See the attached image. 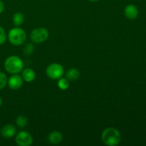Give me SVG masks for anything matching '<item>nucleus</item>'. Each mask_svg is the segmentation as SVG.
Masks as SVG:
<instances>
[{
  "label": "nucleus",
  "mask_w": 146,
  "mask_h": 146,
  "mask_svg": "<svg viewBox=\"0 0 146 146\" xmlns=\"http://www.w3.org/2000/svg\"><path fill=\"white\" fill-rule=\"evenodd\" d=\"M102 142L106 145L115 146L121 143V135L119 131L115 128H107L101 134Z\"/></svg>",
  "instance_id": "f257e3e1"
},
{
  "label": "nucleus",
  "mask_w": 146,
  "mask_h": 146,
  "mask_svg": "<svg viewBox=\"0 0 146 146\" xmlns=\"http://www.w3.org/2000/svg\"><path fill=\"white\" fill-rule=\"evenodd\" d=\"M4 68L6 71L11 74H17L24 68V62L17 56H10L4 61Z\"/></svg>",
  "instance_id": "f03ea898"
},
{
  "label": "nucleus",
  "mask_w": 146,
  "mask_h": 146,
  "mask_svg": "<svg viewBox=\"0 0 146 146\" xmlns=\"http://www.w3.org/2000/svg\"><path fill=\"white\" fill-rule=\"evenodd\" d=\"M7 38L12 45L21 46L27 40V34L25 31L19 27H15L9 30Z\"/></svg>",
  "instance_id": "7ed1b4c3"
},
{
  "label": "nucleus",
  "mask_w": 146,
  "mask_h": 146,
  "mask_svg": "<svg viewBox=\"0 0 146 146\" xmlns=\"http://www.w3.org/2000/svg\"><path fill=\"white\" fill-rule=\"evenodd\" d=\"M64 69L62 66L57 63H54L47 66L46 74L49 78L53 80H58L64 75Z\"/></svg>",
  "instance_id": "20e7f679"
},
{
  "label": "nucleus",
  "mask_w": 146,
  "mask_h": 146,
  "mask_svg": "<svg viewBox=\"0 0 146 146\" xmlns=\"http://www.w3.org/2000/svg\"><path fill=\"white\" fill-rule=\"evenodd\" d=\"M48 31L46 29L39 27L33 30L30 34V38L31 41L35 44H41L46 41L48 38Z\"/></svg>",
  "instance_id": "39448f33"
},
{
  "label": "nucleus",
  "mask_w": 146,
  "mask_h": 146,
  "mask_svg": "<svg viewBox=\"0 0 146 146\" xmlns=\"http://www.w3.org/2000/svg\"><path fill=\"white\" fill-rule=\"evenodd\" d=\"M15 141L19 146H30L33 143V138L29 133L21 131L16 135Z\"/></svg>",
  "instance_id": "423d86ee"
},
{
  "label": "nucleus",
  "mask_w": 146,
  "mask_h": 146,
  "mask_svg": "<svg viewBox=\"0 0 146 146\" xmlns=\"http://www.w3.org/2000/svg\"><path fill=\"white\" fill-rule=\"evenodd\" d=\"M23 78L21 76L17 74H13L8 80H7V85L11 90H18L22 86Z\"/></svg>",
  "instance_id": "0eeeda50"
},
{
  "label": "nucleus",
  "mask_w": 146,
  "mask_h": 146,
  "mask_svg": "<svg viewBox=\"0 0 146 146\" xmlns=\"http://www.w3.org/2000/svg\"><path fill=\"white\" fill-rule=\"evenodd\" d=\"M139 11L134 4H128L124 9V14L125 17L130 20H133L138 17Z\"/></svg>",
  "instance_id": "6e6552de"
},
{
  "label": "nucleus",
  "mask_w": 146,
  "mask_h": 146,
  "mask_svg": "<svg viewBox=\"0 0 146 146\" xmlns=\"http://www.w3.org/2000/svg\"><path fill=\"white\" fill-rule=\"evenodd\" d=\"M17 130L14 125L11 124H7L1 128L0 131L1 135L4 138H11L16 135Z\"/></svg>",
  "instance_id": "1a4fd4ad"
},
{
  "label": "nucleus",
  "mask_w": 146,
  "mask_h": 146,
  "mask_svg": "<svg viewBox=\"0 0 146 146\" xmlns=\"http://www.w3.org/2000/svg\"><path fill=\"white\" fill-rule=\"evenodd\" d=\"M21 72V77L23 80L26 82H32L36 78V73L32 68H27L22 70Z\"/></svg>",
  "instance_id": "9d476101"
},
{
  "label": "nucleus",
  "mask_w": 146,
  "mask_h": 146,
  "mask_svg": "<svg viewBox=\"0 0 146 146\" xmlns=\"http://www.w3.org/2000/svg\"><path fill=\"white\" fill-rule=\"evenodd\" d=\"M63 135L58 131H53L49 133L48 136V141L53 145H58L62 141Z\"/></svg>",
  "instance_id": "9b49d317"
},
{
  "label": "nucleus",
  "mask_w": 146,
  "mask_h": 146,
  "mask_svg": "<svg viewBox=\"0 0 146 146\" xmlns=\"http://www.w3.org/2000/svg\"><path fill=\"white\" fill-rule=\"evenodd\" d=\"M80 77V71L77 68H72L68 70L66 74V78L68 81H76Z\"/></svg>",
  "instance_id": "f8f14e48"
},
{
  "label": "nucleus",
  "mask_w": 146,
  "mask_h": 146,
  "mask_svg": "<svg viewBox=\"0 0 146 146\" xmlns=\"http://www.w3.org/2000/svg\"><path fill=\"white\" fill-rule=\"evenodd\" d=\"M13 23H14V26L16 27H19L21 24L24 23V17L22 13L21 12H17L14 14L12 18Z\"/></svg>",
  "instance_id": "ddd939ff"
},
{
  "label": "nucleus",
  "mask_w": 146,
  "mask_h": 146,
  "mask_svg": "<svg viewBox=\"0 0 146 146\" xmlns=\"http://www.w3.org/2000/svg\"><path fill=\"white\" fill-rule=\"evenodd\" d=\"M28 118L24 115H20L16 119V124L20 128H24L28 125Z\"/></svg>",
  "instance_id": "4468645a"
},
{
  "label": "nucleus",
  "mask_w": 146,
  "mask_h": 146,
  "mask_svg": "<svg viewBox=\"0 0 146 146\" xmlns=\"http://www.w3.org/2000/svg\"><path fill=\"white\" fill-rule=\"evenodd\" d=\"M57 85L58 87L62 91H65L70 86L69 81L66 78H60L59 79H58V83H57Z\"/></svg>",
  "instance_id": "2eb2a0df"
},
{
  "label": "nucleus",
  "mask_w": 146,
  "mask_h": 146,
  "mask_svg": "<svg viewBox=\"0 0 146 146\" xmlns=\"http://www.w3.org/2000/svg\"><path fill=\"white\" fill-rule=\"evenodd\" d=\"M34 51V45L31 43H29L24 46L23 49V52L25 56H30L32 54V53Z\"/></svg>",
  "instance_id": "dca6fc26"
},
{
  "label": "nucleus",
  "mask_w": 146,
  "mask_h": 146,
  "mask_svg": "<svg viewBox=\"0 0 146 146\" xmlns=\"http://www.w3.org/2000/svg\"><path fill=\"white\" fill-rule=\"evenodd\" d=\"M7 80L8 78L7 75L4 73L0 71V90L3 89L7 85Z\"/></svg>",
  "instance_id": "f3484780"
},
{
  "label": "nucleus",
  "mask_w": 146,
  "mask_h": 146,
  "mask_svg": "<svg viewBox=\"0 0 146 146\" xmlns=\"http://www.w3.org/2000/svg\"><path fill=\"white\" fill-rule=\"evenodd\" d=\"M7 34L4 30V29L2 27L0 26V46L3 45L7 41Z\"/></svg>",
  "instance_id": "a211bd4d"
},
{
  "label": "nucleus",
  "mask_w": 146,
  "mask_h": 146,
  "mask_svg": "<svg viewBox=\"0 0 146 146\" xmlns=\"http://www.w3.org/2000/svg\"><path fill=\"white\" fill-rule=\"evenodd\" d=\"M4 9V4L1 0H0V14L3 12Z\"/></svg>",
  "instance_id": "6ab92c4d"
},
{
  "label": "nucleus",
  "mask_w": 146,
  "mask_h": 146,
  "mask_svg": "<svg viewBox=\"0 0 146 146\" xmlns=\"http://www.w3.org/2000/svg\"><path fill=\"white\" fill-rule=\"evenodd\" d=\"M1 105H2V98L0 96V107L1 106Z\"/></svg>",
  "instance_id": "aec40b11"
},
{
  "label": "nucleus",
  "mask_w": 146,
  "mask_h": 146,
  "mask_svg": "<svg viewBox=\"0 0 146 146\" xmlns=\"http://www.w3.org/2000/svg\"><path fill=\"white\" fill-rule=\"evenodd\" d=\"M88 1H91V2H95V1H98V0H88Z\"/></svg>",
  "instance_id": "412c9836"
}]
</instances>
